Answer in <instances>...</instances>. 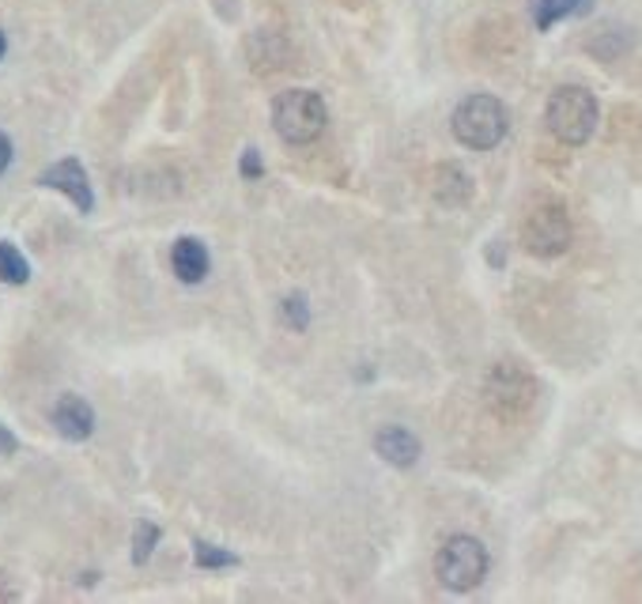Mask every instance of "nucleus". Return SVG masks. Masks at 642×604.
I'll list each match as a JSON object with an SVG mask.
<instances>
[{"label":"nucleus","instance_id":"nucleus-5","mask_svg":"<svg viewBox=\"0 0 642 604\" xmlns=\"http://www.w3.org/2000/svg\"><path fill=\"white\" fill-rule=\"evenodd\" d=\"M571 238H574L571 216H567V208L555 205V200L533 208L530 219H525V227H522V246L530 249L533 257H544V261L567 254Z\"/></svg>","mask_w":642,"mask_h":604},{"label":"nucleus","instance_id":"nucleus-11","mask_svg":"<svg viewBox=\"0 0 642 604\" xmlns=\"http://www.w3.org/2000/svg\"><path fill=\"white\" fill-rule=\"evenodd\" d=\"M170 261H175V276H178L181 284H200L208 276V249L194 235L178 238Z\"/></svg>","mask_w":642,"mask_h":604},{"label":"nucleus","instance_id":"nucleus-14","mask_svg":"<svg viewBox=\"0 0 642 604\" xmlns=\"http://www.w3.org/2000/svg\"><path fill=\"white\" fill-rule=\"evenodd\" d=\"M194 563H197L200 571H227V567H238V555H235V552H224L219 544L197 541V544H194Z\"/></svg>","mask_w":642,"mask_h":604},{"label":"nucleus","instance_id":"nucleus-12","mask_svg":"<svg viewBox=\"0 0 642 604\" xmlns=\"http://www.w3.org/2000/svg\"><path fill=\"white\" fill-rule=\"evenodd\" d=\"M593 8V0H530V16L541 31H549L560 19L567 16H586Z\"/></svg>","mask_w":642,"mask_h":604},{"label":"nucleus","instance_id":"nucleus-20","mask_svg":"<svg viewBox=\"0 0 642 604\" xmlns=\"http://www.w3.org/2000/svg\"><path fill=\"white\" fill-rule=\"evenodd\" d=\"M4 53H8V34L0 31V61H4Z\"/></svg>","mask_w":642,"mask_h":604},{"label":"nucleus","instance_id":"nucleus-17","mask_svg":"<svg viewBox=\"0 0 642 604\" xmlns=\"http://www.w3.org/2000/svg\"><path fill=\"white\" fill-rule=\"evenodd\" d=\"M238 175H243L246 181H257L265 175V162H261V151L257 148H246V156H243V162H238Z\"/></svg>","mask_w":642,"mask_h":604},{"label":"nucleus","instance_id":"nucleus-18","mask_svg":"<svg viewBox=\"0 0 642 604\" xmlns=\"http://www.w3.org/2000/svg\"><path fill=\"white\" fill-rule=\"evenodd\" d=\"M16 449H19V438L4 424H0V457H12Z\"/></svg>","mask_w":642,"mask_h":604},{"label":"nucleus","instance_id":"nucleus-10","mask_svg":"<svg viewBox=\"0 0 642 604\" xmlns=\"http://www.w3.org/2000/svg\"><path fill=\"white\" fill-rule=\"evenodd\" d=\"M431 189H435V200L443 208H462L473 200V178H468L457 162H443V167H435Z\"/></svg>","mask_w":642,"mask_h":604},{"label":"nucleus","instance_id":"nucleus-8","mask_svg":"<svg viewBox=\"0 0 642 604\" xmlns=\"http://www.w3.org/2000/svg\"><path fill=\"white\" fill-rule=\"evenodd\" d=\"M50 419L65 443H88L95 435V408L83 397H76V393H65V397L57 400Z\"/></svg>","mask_w":642,"mask_h":604},{"label":"nucleus","instance_id":"nucleus-7","mask_svg":"<svg viewBox=\"0 0 642 604\" xmlns=\"http://www.w3.org/2000/svg\"><path fill=\"white\" fill-rule=\"evenodd\" d=\"M38 186L46 189H57V194H65L72 200L76 208H80L83 216L95 208V194H91V181H88V170H83L80 159H61L53 162V167H46L42 175H38Z\"/></svg>","mask_w":642,"mask_h":604},{"label":"nucleus","instance_id":"nucleus-16","mask_svg":"<svg viewBox=\"0 0 642 604\" xmlns=\"http://www.w3.org/2000/svg\"><path fill=\"white\" fill-rule=\"evenodd\" d=\"M284 321L292 325V329H299V333L310 325V306H306L303 295H287V299H284Z\"/></svg>","mask_w":642,"mask_h":604},{"label":"nucleus","instance_id":"nucleus-1","mask_svg":"<svg viewBox=\"0 0 642 604\" xmlns=\"http://www.w3.org/2000/svg\"><path fill=\"white\" fill-rule=\"evenodd\" d=\"M450 129H454L457 143H465L468 151H492L500 148L511 132V113L495 95H468V99L457 102L454 118H450Z\"/></svg>","mask_w":642,"mask_h":604},{"label":"nucleus","instance_id":"nucleus-15","mask_svg":"<svg viewBox=\"0 0 642 604\" xmlns=\"http://www.w3.org/2000/svg\"><path fill=\"white\" fill-rule=\"evenodd\" d=\"M159 525L156 522H137V529H132V563L144 567V563L151 560V552H156L159 544Z\"/></svg>","mask_w":642,"mask_h":604},{"label":"nucleus","instance_id":"nucleus-13","mask_svg":"<svg viewBox=\"0 0 642 604\" xmlns=\"http://www.w3.org/2000/svg\"><path fill=\"white\" fill-rule=\"evenodd\" d=\"M31 280V265L19 254L16 242H0V284H27Z\"/></svg>","mask_w":642,"mask_h":604},{"label":"nucleus","instance_id":"nucleus-19","mask_svg":"<svg viewBox=\"0 0 642 604\" xmlns=\"http://www.w3.org/2000/svg\"><path fill=\"white\" fill-rule=\"evenodd\" d=\"M16 151H12V140H8V132H0V175H4L8 167H12Z\"/></svg>","mask_w":642,"mask_h":604},{"label":"nucleus","instance_id":"nucleus-2","mask_svg":"<svg viewBox=\"0 0 642 604\" xmlns=\"http://www.w3.org/2000/svg\"><path fill=\"white\" fill-rule=\"evenodd\" d=\"M597 99H593L590 88L582 83H563L549 95V107H544V121H549V132L567 148H579L593 137L597 129Z\"/></svg>","mask_w":642,"mask_h":604},{"label":"nucleus","instance_id":"nucleus-3","mask_svg":"<svg viewBox=\"0 0 642 604\" xmlns=\"http://www.w3.org/2000/svg\"><path fill=\"white\" fill-rule=\"evenodd\" d=\"M325 121H329V113H325V102L318 91L292 88L276 95L273 125L284 143H295V148H299V143H314L325 132Z\"/></svg>","mask_w":642,"mask_h":604},{"label":"nucleus","instance_id":"nucleus-9","mask_svg":"<svg viewBox=\"0 0 642 604\" xmlns=\"http://www.w3.org/2000/svg\"><path fill=\"white\" fill-rule=\"evenodd\" d=\"M375 454L393 468H412L419 462V438L408 427H382L375 435Z\"/></svg>","mask_w":642,"mask_h":604},{"label":"nucleus","instance_id":"nucleus-4","mask_svg":"<svg viewBox=\"0 0 642 604\" xmlns=\"http://www.w3.org/2000/svg\"><path fill=\"white\" fill-rule=\"evenodd\" d=\"M487 567H492V555H487L484 541L465 536V533L450 536V541L435 555L438 582H443L446 590H454V593H468V590L481 586V582L487 578Z\"/></svg>","mask_w":642,"mask_h":604},{"label":"nucleus","instance_id":"nucleus-6","mask_svg":"<svg viewBox=\"0 0 642 604\" xmlns=\"http://www.w3.org/2000/svg\"><path fill=\"white\" fill-rule=\"evenodd\" d=\"M484 393L487 405L500 412V416H522L536 397V382L522 367H514V363H500V367L487 374Z\"/></svg>","mask_w":642,"mask_h":604}]
</instances>
